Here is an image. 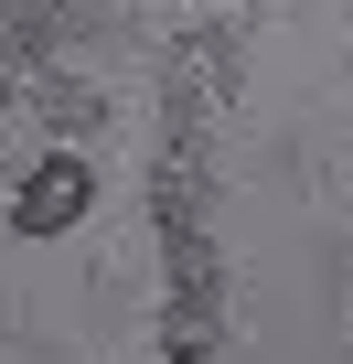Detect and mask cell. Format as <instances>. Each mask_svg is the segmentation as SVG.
Returning a JSON list of instances; mask_svg holds the SVG:
<instances>
[{
    "mask_svg": "<svg viewBox=\"0 0 353 364\" xmlns=\"http://www.w3.org/2000/svg\"><path fill=\"white\" fill-rule=\"evenodd\" d=\"M86 204H97V171H86L75 150H54V161L22 182V193H11V236H65Z\"/></svg>",
    "mask_w": 353,
    "mask_h": 364,
    "instance_id": "6da1fadb",
    "label": "cell"
},
{
    "mask_svg": "<svg viewBox=\"0 0 353 364\" xmlns=\"http://www.w3.org/2000/svg\"><path fill=\"white\" fill-rule=\"evenodd\" d=\"M171 364H193V353H171Z\"/></svg>",
    "mask_w": 353,
    "mask_h": 364,
    "instance_id": "7a4b0ae2",
    "label": "cell"
}]
</instances>
